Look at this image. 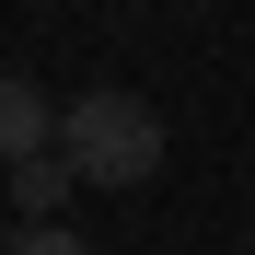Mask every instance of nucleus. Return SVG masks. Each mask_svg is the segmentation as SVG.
Instances as JSON below:
<instances>
[{
	"instance_id": "f257e3e1",
	"label": "nucleus",
	"mask_w": 255,
	"mask_h": 255,
	"mask_svg": "<svg viewBox=\"0 0 255 255\" xmlns=\"http://www.w3.org/2000/svg\"><path fill=\"white\" fill-rule=\"evenodd\" d=\"M58 162L81 186H151L162 174V116L139 105V93H81V105H58Z\"/></svg>"
},
{
	"instance_id": "f03ea898",
	"label": "nucleus",
	"mask_w": 255,
	"mask_h": 255,
	"mask_svg": "<svg viewBox=\"0 0 255 255\" xmlns=\"http://www.w3.org/2000/svg\"><path fill=\"white\" fill-rule=\"evenodd\" d=\"M35 151H58V105L35 93L23 70H0V174H12V162H35Z\"/></svg>"
},
{
	"instance_id": "7ed1b4c3",
	"label": "nucleus",
	"mask_w": 255,
	"mask_h": 255,
	"mask_svg": "<svg viewBox=\"0 0 255 255\" xmlns=\"http://www.w3.org/2000/svg\"><path fill=\"white\" fill-rule=\"evenodd\" d=\"M70 186H81V174H70L58 151H35V162H12V197L35 209V221H58V197H70Z\"/></svg>"
},
{
	"instance_id": "20e7f679",
	"label": "nucleus",
	"mask_w": 255,
	"mask_h": 255,
	"mask_svg": "<svg viewBox=\"0 0 255 255\" xmlns=\"http://www.w3.org/2000/svg\"><path fill=\"white\" fill-rule=\"evenodd\" d=\"M0 255H93V244H81V232H58V221H23Z\"/></svg>"
}]
</instances>
